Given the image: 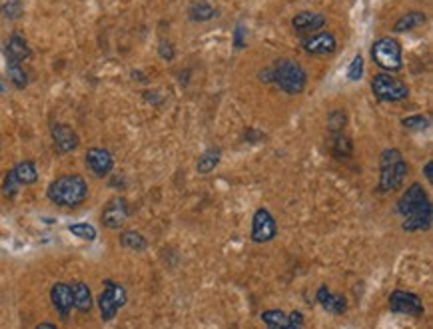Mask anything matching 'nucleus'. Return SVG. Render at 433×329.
Here are the masks:
<instances>
[{"label": "nucleus", "mask_w": 433, "mask_h": 329, "mask_svg": "<svg viewBox=\"0 0 433 329\" xmlns=\"http://www.w3.org/2000/svg\"><path fill=\"white\" fill-rule=\"evenodd\" d=\"M72 301H74V308L78 312H90L92 310V292L90 287L84 283V281H74L72 285Z\"/></svg>", "instance_id": "6ab92c4d"}, {"label": "nucleus", "mask_w": 433, "mask_h": 329, "mask_svg": "<svg viewBox=\"0 0 433 329\" xmlns=\"http://www.w3.org/2000/svg\"><path fill=\"white\" fill-rule=\"evenodd\" d=\"M28 56H30L28 44L24 42L22 36L15 34V36L8 40V44H6V60H8V62H17V64H20V62L26 60Z\"/></svg>", "instance_id": "aec40b11"}, {"label": "nucleus", "mask_w": 433, "mask_h": 329, "mask_svg": "<svg viewBox=\"0 0 433 329\" xmlns=\"http://www.w3.org/2000/svg\"><path fill=\"white\" fill-rule=\"evenodd\" d=\"M130 215V210H128V204L124 197H114L106 204L104 212H102V224L108 228V230H118L126 224Z\"/></svg>", "instance_id": "9d476101"}, {"label": "nucleus", "mask_w": 433, "mask_h": 329, "mask_svg": "<svg viewBox=\"0 0 433 329\" xmlns=\"http://www.w3.org/2000/svg\"><path fill=\"white\" fill-rule=\"evenodd\" d=\"M303 50L308 54H319V56H330L337 48V42H335V36L330 33H317L312 34L310 38H306L301 42Z\"/></svg>", "instance_id": "ddd939ff"}, {"label": "nucleus", "mask_w": 433, "mask_h": 329, "mask_svg": "<svg viewBox=\"0 0 433 329\" xmlns=\"http://www.w3.org/2000/svg\"><path fill=\"white\" fill-rule=\"evenodd\" d=\"M407 130H425L427 126H430V118L423 114H417V116H409V118H405L403 122H401Z\"/></svg>", "instance_id": "c85d7f7f"}, {"label": "nucleus", "mask_w": 433, "mask_h": 329, "mask_svg": "<svg viewBox=\"0 0 433 329\" xmlns=\"http://www.w3.org/2000/svg\"><path fill=\"white\" fill-rule=\"evenodd\" d=\"M272 82L285 94H301L306 90V70L294 60H280L272 70Z\"/></svg>", "instance_id": "7ed1b4c3"}, {"label": "nucleus", "mask_w": 433, "mask_h": 329, "mask_svg": "<svg viewBox=\"0 0 433 329\" xmlns=\"http://www.w3.org/2000/svg\"><path fill=\"white\" fill-rule=\"evenodd\" d=\"M86 196H88V186L82 176L76 174L60 176L48 186L51 202L62 208H76L86 199Z\"/></svg>", "instance_id": "f257e3e1"}, {"label": "nucleus", "mask_w": 433, "mask_h": 329, "mask_svg": "<svg viewBox=\"0 0 433 329\" xmlns=\"http://www.w3.org/2000/svg\"><path fill=\"white\" fill-rule=\"evenodd\" d=\"M362 76H364V58L357 54V56L351 60L350 68H348V78H350L351 82H357Z\"/></svg>", "instance_id": "2f4dec72"}, {"label": "nucleus", "mask_w": 433, "mask_h": 329, "mask_svg": "<svg viewBox=\"0 0 433 329\" xmlns=\"http://www.w3.org/2000/svg\"><path fill=\"white\" fill-rule=\"evenodd\" d=\"M233 44H236V48H244L246 46L244 44V26L242 24L236 28V40H233Z\"/></svg>", "instance_id": "72a5a7b5"}, {"label": "nucleus", "mask_w": 433, "mask_h": 329, "mask_svg": "<svg viewBox=\"0 0 433 329\" xmlns=\"http://www.w3.org/2000/svg\"><path fill=\"white\" fill-rule=\"evenodd\" d=\"M432 204L417 210L412 215L403 217V230L405 231H425L432 228Z\"/></svg>", "instance_id": "f3484780"}, {"label": "nucleus", "mask_w": 433, "mask_h": 329, "mask_svg": "<svg viewBox=\"0 0 433 329\" xmlns=\"http://www.w3.org/2000/svg\"><path fill=\"white\" fill-rule=\"evenodd\" d=\"M317 301H319V305H321L326 312L337 313V315L346 313V308H348L346 297L337 296V294H332L326 285H321V287L317 290Z\"/></svg>", "instance_id": "a211bd4d"}, {"label": "nucleus", "mask_w": 433, "mask_h": 329, "mask_svg": "<svg viewBox=\"0 0 433 329\" xmlns=\"http://www.w3.org/2000/svg\"><path fill=\"white\" fill-rule=\"evenodd\" d=\"M68 230H70L72 235H76V238H80V240H86V242L96 240V230H94L90 224H72Z\"/></svg>", "instance_id": "bb28decb"}, {"label": "nucleus", "mask_w": 433, "mask_h": 329, "mask_svg": "<svg viewBox=\"0 0 433 329\" xmlns=\"http://www.w3.org/2000/svg\"><path fill=\"white\" fill-rule=\"evenodd\" d=\"M52 140L60 154H68V152H74L78 148V136L67 124H56L52 128Z\"/></svg>", "instance_id": "4468645a"}, {"label": "nucleus", "mask_w": 433, "mask_h": 329, "mask_svg": "<svg viewBox=\"0 0 433 329\" xmlns=\"http://www.w3.org/2000/svg\"><path fill=\"white\" fill-rule=\"evenodd\" d=\"M346 112H342V110H335V112H332L330 114V118H328V128H330V132L332 134H335V132H344V128H346Z\"/></svg>", "instance_id": "c756f323"}, {"label": "nucleus", "mask_w": 433, "mask_h": 329, "mask_svg": "<svg viewBox=\"0 0 433 329\" xmlns=\"http://www.w3.org/2000/svg\"><path fill=\"white\" fill-rule=\"evenodd\" d=\"M427 204H432V202H430V197H427V192L423 190V186H421V184H414V186H409L407 192L400 197V202H398V214L403 215V217H407V215H412L414 212H417V210L425 208Z\"/></svg>", "instance_id": "1a4fd4ad"}, {"label": "nucleus", "mask_w": 433, "mask_h": 329, "mask_svg": "<svg viewBox=\"0 0 433 329\" xmlns=\"http://www.w3.org/2000/svg\"><path fill=\"white\" fill-rule=\"evenodd\" d=\"M51 299L52 305L58 310V313L62 317H67L70 310H72V305H74V301H72V287L68 283H54L51 290Z\"/></svg>", "instance_id": "dca6fc26"}, {"label": "nucleus", "mask_w": 433, "mask_h": 329, "mask_svg": "<svg viewBox=\"0 0 433 329\" xmlns=\"http://www.w3.org/2000/svg\"><path fill=\"white\" fill-rule=\"evenodd\" d=\"M262 321L267 329H303V315L300 312L285 313L280 310H269L262 313Z\"/></svg>", "instance_id": "9b49d317"}, {"label": "nucleus", "mask_w": 433, "mask_h": 329, "mask_svg": "<svg viewBox=\"0 0 433 329\" xmlns=\"http://www.w3.org/2000/svg\"><path fill=\"white\" fill-rule=\"evenodd\" d=\"M220 158H222V152L220 148H210L206 150L204 154L200 156V160H198V172L200 174H210L218 164H220Z\"/></svg>", "instance_id": "4be33fe9"}, {"label": "nucleus", "mask_w": 433, "mask_h": 329, "mask_svg": "<svg viewBox=\"0 0 433 329\" xmlns=\"http://www.w3.org/2000/svg\"><path fill=\"white\" fill-rule=\"evenodd\" d=\"M425 178L430 184H433V162H427V166H425Z\"/></svg>", "instance_id": "f704fd0d"}, {"label": "nucleus", "mask_w": 433, "mask_h": 329, "mask_svg": "<svg viewBox=\"0 0 433 329\" xmlns=\"http://www.w3.org/2000/svg\"><path fill=\"white\" fill-rule=\"evenodd\" d=\"M20 190V181L17 180L15 172H8L6 178H4V184H2V192L6 197H15Z\"/></svg>", "instance_id": "7c9ffc66"}, {"label": "nucleus", "mask_w": 433, "mask_h": 329, "mask_svg": "<svg viewBox=\"0 0 433 329\" xmlns=\"http://www.w3.org/2000/svg\"><path fill=\"white\" fill-rule=\"evenodd\" d=\"M421 24H425V15H421V12H409V15L401 17L400 20L396 22L394 30H396V33H407V30L417 28V26H421Z\"/></svg>", "instance_id": "393cba45"}, {"label": "nucleus", "mask_w": 433, "mask_h": 329, "mask_svg": "<svg viewBox=\"0 0 433 329\" xmlns=\"http://www.w3.org/2000/svg\"><path fill=\"white\" fill-rule=\"evenodd\" d=\"M36 329H56V326H52V323H40Z\"/></svg>", "instance_id": "c9c22d12"}, {"label": "nucleus", "mask_w": 433, "mask_h": 329, "mask_svg": "<svg viewBox=\"0 0 433 329\" xmlns=\"http://www.w3.org/2000/svg\"><path fill=\"white\" fill-rule=\"evenodd\" d=\"M371 56L375 60V64L387 70V72H398L403 66V58H401V46L398 40L394 38H382L373 44L371 48Z\"/></svg>", "instance_id": "20e7f679"}, {"label": "nucleus", "mask_w": 433, "mask_h": 329, "mask_svg": "<svg viewBox=\"0 0 433 329\" xmlns=\"http://www.w3.org/2000/svg\"><path fill=\"white\" fill-rule=\"evenodd\" d=\"M333 150H335V154L339 156V158H350L351 156V140L344 134V132H335L333 134Z\"/></svg>", "instance_id": "a878e982"}, {"label": "nucleus", "mask_w": 433, "mask_h": 329, "mask_svg": "<svg viewBox=\"0 0 433 329\" xmlns=\"http://www.w3.org/2000/svg\"><path fill=\"white\" fill-rule=\"evenodd\" d=\"M380 164H382V172H380V192L389 194V192L400 190L401 184L405 180V176H407V164L401 158L400 150H383Z\"/></svg>", "instance_id": "f03ea898"}, {"label": "nucleus", "mask_w": 433, "mask_h": 329, "mask_svg": "<svg viewBox=\"0 0 433 329\" xmlns=\"http://www.w3.org/2000/svg\"><path fill=\"white\" fill-rule=\"evenodd\" d=\"M12 172H15L17 180L20 181V186H22V184H24V186H30V184H36V180H38L36 166H34V162H28V160L17 164V168H15Z\"/></svg>", "instance_id": "412c9836"}, {"label": "nucleus", "mask_w": 433, "mask_h": 329, "mask_svg": "<svg viewBox=\"0 0 433 329\" xmlns=\"http://www.w3.org/2000/svg\"><path fill=\"white\" fill-rule=\"evenodd\" d=\"M120 244H122L124 247H128V249H136V251H142V249H146V246H148L146 238H144L142 233H138V231H134V230L122 231V235H120Z\"/></svg>", "instance_id": "b1692460"}, {"label": "nucleus", "mask_w": 433, "mask_h": 329, "mask_svg": "<svg viewBox=\"0 0 433 329\" xmlns=\"http://www.w3.org/2000/svg\"><path fill=\"white\" fill-rule=\"evenodd\" d=\"M276 233H278L276 220L272 217L266 208H260L254 214V222H251V240L256 244H267L276 238Z\"/></svg>", "instance_id": "6e6552de"}, {"label": "nucleus", "mask_w": 433, "mask_h": 329, "mask_svg": "<svg viewBox=\"0 0 433 329\" xmlns=\"http://www.w3.org/2000/svg\"><path fill=\"white\" fill-rule=\"evenodd\" d=\"M86 164L92 170L94 176L98 178H104L112 172L114 168V160L110 156V152L104 148H90L86 152Z\"/></svg>", "instance_id": "f8f14e48"}, {"label": "nucleus", "mask_w": 433, "mask_h": 329, "mask_svg": "<svg viewBox=\"0 0 433 329\" xmlns=\"http://www.w3.org/2000/svg\"><path fill=\"white\" fill-rule=\"evenodd\" d=\"M371 90L375 94V98L382 102H400V100L407 98L409 90L407 86L401 82L400 78L391 76V74H378L371 80Z\"/></svg>", "instance_id": "423d86ee"}, {"label": "nucleus", "mask_w": 433, "mask_h": 329, "mask_svg": "<svg viewBox=\"0 0 433 329\" xmlns=\"http://www.w3.org/2000/svg\"><path fill=\"white\" fill-rule=\"evenodd\" d=\"M389 312L419 317V315H423L425 308H423V301L417 294L405 292V290H396L389 297Z\"/></svg>", "instance_id": "0eeeda50"}, {"label": "nucleus", "mask_w": 433, "mask_h": 329, "mask_svg": "<svg viewBox=\"0 0 433 329\" xmlns=\"http://www.w3.org/2000/svg\"><path fill=\"white\" fill-rule=\"evenodd\" d=\"M8 76H10L12 84L18 86V88H24L26 86V72L17 62H8Z\"/></svg>", "instance_id": "cd10ccee"}, {"label": "nucleus", "mask_w": 433, "mask_h": 329, "mask_svg": "<svg viewBox=\"0 0 433 329\" xmlns=\"http://www.w3.org/2000/svg\"><path fill=\"white\" fill-rule=\"evenodd\" d=\"M326 22H328L326 17L319 12H300L298 17H294L292 26L300 34H316L317 30H321L326 26Z\"/></svg>", "instance_id": "2eb2a0df"}, {"label": "nucleus", "mask_w": 433, "mask_h": 329, "mask_svg": "<svg viewBox=\"0 0 433 329\" xmlns=\"http://www.w3.org/2000/svg\"><path fill=\"white\" fill-rule=\"evenodd\" d=\"M128 301L126 290L122 285H118L114 281H104V292L98 297V308H100V315L104 321H110L116 317L120 308H124Z\"/></svg>", "instance_id": "39448f33"}, {"label": "nucleus", "mask_w": 433, "mask_h": 329, "mask_svg": "<svg viewBox=\"0 0 433 329\" xmlns=\"http://www.w3.org/2000/svg\"><path fill=\"white\" fill-rule=\"evenodd\" d=\"M160 54H162V58L164 60H172L174 58V48H172V44H168L166 40L160 44Z\"/></svg>", "instance_id": "473e14b6"}, {"label": "nucleus", "mask_w": 433, "mask_h": 329, "mask_svg": "<svg viewBox=\"0 0 433 329\" xmlns=\"http://www.w3.org/2000/svg\"><path fill=\"white\" fill-rule=\"evenodd\" d=\"M216 17V8L210 4V2H196V4H192L190 6V18L194 20V22H206V20H210V18Z\"/></svg>", "instance_id": "5701e85b"}]
</instances>
